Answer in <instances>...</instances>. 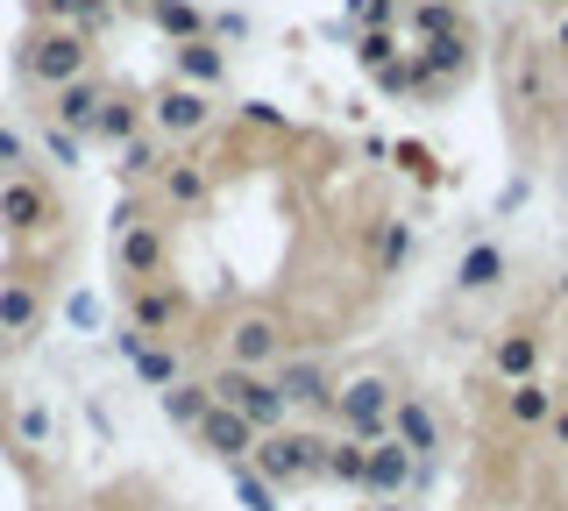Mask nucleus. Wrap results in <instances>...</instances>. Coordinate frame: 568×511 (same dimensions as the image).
I'll use <instances>...</instances> for the list:
<instances>
[{
	"instance_id": "obj_24",
	"label": "nucleus",
	"mask_w": 568,
	"mask_h": 511,
	"mask_svg": "<svg viewBox=\"0 0 568 511\" xmlns=\"http://www.w3.org/2000/svg\"><path fill=\"white\" fill-rule=\"evenodd\" d=\"M547 405H555V398H547V384H519V391H511V419H526V427H532V419H547Z\"/></svg>"
},
{
	"instance_id": "obj_10",
	"label": "nucleus",
	"mask_w": 568,
	"mask_h": 511,
	"mask_svg": "<svg viewBox=\"0 0 568 511\" xmlns=\"http://www.w3.org/2000/svg\"><path fill=\"white\" fill-rule=\"evenodd\" d=\"M497 277H505V249H497V242H476V249L462 256V277H455V285L462 292H484V285H497Z\"/></svg>"
},
{
	"instance_id": "obj_13",
	"label": "nucleus",
	"mask_w": 568,
	"mask_h": 511,
	"mask_svg": "<svg viewBox=\"0 0 568 511\" xmlns=\"http://www.w3.org/2000/svg\"><path fill=\"white\" fill-rule=\"evenodd\" d=\"M135 129H142L135 100H100V121H93V135H106V143H135Z\"/></svg>"
},
{
	"instance_id": "obj_31",
	"label": "nucleus",
	"mask_w": 568,
	"mask_h": 511,
	"mask_svg": "<svg viewBox=\"0 0 568 511\" xmlns=\"http://www.w3.org/2000/svg\"><path fill=\"white\" fill-rule=\"evenodd\" d=\"M43 143H50V156H58V164H71V156H79V135H64V129H50Z\"/></svg>"
},
{
	"instance_id": "obj_16",
	"label": "nucleus",
	"mask_w": 568,
	"mask_h": 511,
	"mask_svg": "<svg viewBox=\"0 0 568 511\" xmlns=\"http://www.w3.org/2000/svg\"><path fill=\"white\" fill-rule=\"evenodd\" d=\"M0 221H8V227H36V221H43V192H36V185H8V192H0Z\"/></svg>"
},
{
	"instance_id": "obj_4",
	"label": "nucleus",
	"mask_w": 568,
	"mask_h": 511,
	"mask_svg": "<svg viewBox=\"0 0 568 511\" xmlns=\"http://www.w3.org/2000/svg\"><path fill=\"white\" fill-rule=\"evenodd\" d=\"M221 79H227V50L213 43V37L178 43V85H200V93H213Z\"/></svg>"
},
{
	"instance_id": "obj_27",
	"label": "nucleus",
	"mask_w": 568,
	"mask_h": 511,
	"mask_svg": "<svg viewBox=\"0 0 568 511\" xmlns=\"http://www.w3.org/2000/svg\"><path fill=\"white\" fill-rule=\"evenodd\" d=\"M0 320H8V327H29V320H36V292L14 285L8 298H0Z\"/></svg>"
},
{
	"instance_id": "obj_19",
	"label": "nucleus",
	"mask_w": 568,
	"mask_h": 511,
	"mask_svg": "<svg viewBox=\"0 0 568 511\" xmlns=\"http://www.w3.org/2000/svg\"><path fill=\"white\" fill-rule=\"evenodd\" d=\"M171 320H178L171 292H135V327H171Z\"/></svg>"
},
{
	"instance_id": "obj_37",
	"label": "nucleus",
	"mask_w": 568,
	"mask_h": 511,
	"mask_svg": "<svg viewBox=\"0 0 568 511\" xmlns=\"http://www.w3.org/2000/svg\"><path fill=\"white\" fill-rule=\"evenodd\" d=\"M142 8H150V0H142Z\"/></svg>"
},
{
	"instance_id": "obj_14",
	"label": "nucleus",
	"mask_w": 568,
	"mask_h": 511,
	"mask_svg": "<svg viewBox=\"0 0 568 511\" xmlns=\"http://www.w3.org/2000/svg\"><path fill=\"white\" fill-rule=\"evenodd\" d=\"M462 64H469V37L419 43V79H434V72H462Z\"/></svg>"
},
{
	"instance_id": "obj_3",
	"label": "nucleus",
	"mask_w": 568,
	"mask_h": 511,
	"mask_svg": "<svg viewBox=\"0 0 568 511\" xmlns=\"http://www.w3.org/2000/svg\"><path fill=\"white\" fill-rule=\"evenodd\" d=\"M206 93L200 85H164V93H156V129L164 135H200L206 129Z\"/></svg>"
},
{
	"instance_id": "obj_2",
	"label": "nucleus",
	"mask_w": 568,
	"mask_h": 511,
	"mask_svg": "<svg viewBox=\"0 0 568 511\" xmlns=\"http://www.w3.org/2000/svg\"><path fill=\"white\" fill-rule=\"evenodd\" d=\"M29 79H36V85H71V79H85V43L71 37V29H58V37H36Z\"/></svg>"
},
{
	"instance_id": "obj_34",
	"label": "nucleus",
	"mask_w": 568,
	"mask_h": 511,
	"mask_svg": "<svg viewBox=\"0 0 568 511\" xmlns=\"http://www.w3.org/2000/svg\"><path fill=\"white\" fill-rule=\"evenodd\" d=\"M561 58H568V22H561Z\"/></svg>"
},
{
	"instance_id": "obj_6",
	"label": "nucleus",
	"mask_w": 568,
	"mask_h": 511,
	"mask_svg": "<svg viewBox=\"0 0 568 511\" xmlns=\"http://www.w3.org/2000/svg\"><path fill=\"white\" fill-rule=\"evenodd\" d=\"M384 405H390V398H384V384H377V377H363V384H348L342 412H348V427H355V433L377 440V433H384Z\"/></svg>"
},
{
	"instance_id": "obj_15",
	"label": "nucleus",
	"mask_w": 568,
	"mask_h": 511,
	"mask_svg": "<svg viewBox=\"0 0 568 511\" xmlns=\"http://www.w3.org/2000/svg\"><path fill=\"white\" fill-rule=\"evenodd\" d=\"M413 29H419L426 43H440V37H462V14L448 8V0H419V8H413Z\"/></svg>"
},
{
	"instance_id": "obj_30",
	"label": "nucleus",
	"mask_w": 568,
	"mask_h": 511,
	"mask_svg": "<svg viewBox=\"0 0 568 511\" xmlns=\"http://www.w3.org/2000/svg\"><path fill=\"white\" fill-rule=\"evenodd\" d=\"M129 171H135V178H142V171H164V156H156L150 143H129Z\"/></svg>"
},
{
	"instance_id": "obj_20",
	"label": "nucleus",
	"mask_w": 568,
	"mask_h": 511,
	"mask_svg": "<svg viewBox=\"0 0 568 511\" xmlns=\"http://www.w3.org/2000/svg\"><path fill=\"white\" fill-rule=\"evenodd\" d=\"M164 192H171L178 206H192V200H200V192H206V178H200V164H164Z\"/></svg>"
},
{
	"instance_id": "obj_11",
	"label": "nucleus",
	"mask_w": 568,
	"mask_h": 511,
	"mask_svg": "<svg viewBox=\"0 0 568 511\" xmlns=\"http://www.w3.org/2000/svg\"><path fill=\"white\" fill-rule=\"evenodd\" d=\"M363 483L369 490H398L405 483V440H377V454L363 462Z\"/></svg>"
},
{
	"instance_id": "obj_17",
	"label": "nucleus",
	"mask_w": 568,
	"mask_h": 511,
	"mask_svg": "<svg viewBox=\"0 0 568 511\" xmlns=\"http://www.w3.org/2000/svg\"><path fill=\"white\" fill-rule=\"evenodd\" d=\"M36 14H58V22L100 29V22H106V0H36Z\"/></svg>"
},
{
	"instance_id": "obj_22",
	"label": "nucleus",
	"mask_w": 568,
	"mask_h": 511,
	"mask_svg": "<svg viewBox=\"0 0 568 511\" xmlns=\"http://www.w3.org/2000/svg\"><path fill=\"white\" fill-rule=\"evenodd\" d=\"M355 58H363L369 72H377V64H390V58H398V37H390V29H363V43H355Z\"/></svg>"
},
{
	"instance_id": "obj_25",
	"label": "nucleus",
	"mask_w": 568,
	"mask_h": 511,
	"mask_svg": "<svg viewBox=\"0 0 568 511\" xmlns=\"http://www.w3.org/2000/svg\"><path fill=\"white\" fill-rule=\"evenodd\" d=\"M284 398H298V405H313L320 398V369L313 362H298V369H284V384H277Z\"/></svg>"
},
{
	"instance_id": "obj_28",
	"label": "nucleus",
	"mask_w": 568,
	"mask_h": 511,
	"mask_svg": "<svg viewBox=\"0 0 568 511\" xmlns=\"http://www.w3.org/2000/svg\"><path fill=\"white\" fill-rule=\"evenodd\" d=\"M405 249H413V235H405V221H384V270H398Z\"/></svg>"
},
{
	"instance_id": "obj_29",
	"label": "nucleus",
	"mask_w": 568,
	"mask_h": 511,
	"mask_svg": "<svg viewBox=\"0 0 568 511\" xmlns=\"http://www.w3.org/2000/svg\"><path fill=\"white\" fill-rule=\"evenodd\" d=\"M0 171H29V150H22V143H14V135H8V129H0Z\"/></svg>"
},
{
	"instance_id": "obj_9",
	"label": "nucleus",
	"mask_w": 568,
	"mask_h": 511,
	"mask_svg": "<svg viewBox=\"0 0 568 511\" xmlns=\"http://www.w3.org/2000/svg\"><path fill=\"white\" fill-rule=\"evenodd\" d=\"M227 348H235V362L248 369V362H271V356H277V334H271V320H235Z\"/></svg>"
},
{
	"instance_id": "obj_36",
	"label": "nucleus",
	"mask_w": 568,
	"mask_h": 511,
	"mask_svg": "<svg viewBox=\"0 0 568 511\" xmlns=\"http://www.w3.org/2000/svg\"><path fill=\"white\" fill-rule=\"evenodd\" d=\"M561 292H568V277H561Z\"/></svg>"
},
{
	"instance_id": "obj_7",
	"label": "nucleus",
	"mask_w": 568,
	"mask_h": 511,
	"mask_svg": "<svg viewBox=\"0 0 568 511\" xmlns=\"http://www.w3.org/2000/svg\"><path fill=\"white\" fill-rule=\"evenodd\" d=\"M200 440L213 454H242L248 448V419L227 412V405H206V412H200Z\"/></svg>"
},
{
	"instance_id": "obj_21",
	"label": "nucleus",
	"mask_w": 568,
	"mask_h": 511,
	"mask_svg": "<svg viewBox=\"0 0 568 511\" xmlns=\"http://www.w3.org/2000/svg\"><path fill=\"white\" fill-rule=\"evenodd\" d=\"M398 433H405V454H426V448H434V419H426L419 405H405V412H398Z\"/></svg>"
},
{
	"instance_id": "obj_1",
	"label": "nucleus",
	"mask_w": 568,
	"mask_h": 511,
	"mask_svg": "<svg viewBox=\"0 0 568 511\" xmlns=\"http://www.w3.org/2000/svg\"><path fill=\"white\" fill-rule=\"evenodd\" d=\"M213 405L242 412L248 427H277V412H284V391H277V384H263V377H248V369H227V377L213 384Z\"/></svg>"
},
{
	"instance_id": "obj_12",
	"label": "nucleus",
	"mask_w": 568,
	"mask_h": 511,
	"mask_svg": "<svg viewBox=\"0 0 568 511\" xmlns=\"http://www.w3.org/2000/svg\"><path fill=\"white\" fill-rule=\"evenodd\" d=\"M156 263H164V242L150 235V227H129L121 235V270H135V277H150Z\"/></svg>"
},
{
	"instance_id": "obj_8",
	"label": "nucleus",
	"mask_w": 568,
	"mask_h": 511,
	"mask_svg": "<svg viewBox=\"0 0 568 511\" xmlns=\"http://www.w3.org/2000/svg\"><path fill=\"white\" fill-rule=\"evenodd\" d=\"M150 22L164 29V37L178 43H192V37H206V14L192 8V0H150Z\"/></svg>"
},
{
	"instance_id": "obj_26",
	"label": "nucleus",
	"mask_w": 568,
	"mask_h": 511,
	"mask_svg": "<svg viewBox=\"0 0 568 511\" xmlns=\"http://www.w3.org/2000/svg\"><path fill=\"white\" fill-rule=\"evenodd\" d=\"M348 14L363 29H390V14H398V0H348Z\"/></svg>"
},
{
	"instance_id": "obj_5",
	"label": "nucleus",
	"mask_w": 568,
	"mask_h": 511,
	"mask_svg": "<svg viewBox=\"0 0 568 511\" xmlns=\"http://www.w3.org/2000/svg\"><path fill=\"white\" fill-rule=\"evenodd\" d=\"M58 121H64V135H93V121H100V85H93V79L58 85Z\"/></svg>"
},
{
	"instance_id": "obj_33",
	"label": "nucleus",
	"mask_w": 568,
	"mask_h": 511,
	"mask_svg": "<svg viewBox=\"0 0 568 511\" xmlns=\"http://www.w3.org/2000/svg\"><path fill=\"white\" fill-rule=\"evenodd\" d=\"M555 440H561V448H568V412H561V419H555Z\"/></svg>"
},
{
	"instance_id": "obj_18",
	"label": "nucleus",
	"mask_w": 568,
	"mask_h": 511,
	"mask_svg": "<svg viewBox=\"0 0 568 511\" xmlns=\"http://www.w3.org/2000/svg\"><path fill=\"white\" fill-rule=\"evenodd\" d=\"M164 405H171L178 427H200V412H206L213 398H206V384H171V398H164Z\"/></svg>"
},
{
	"instance_id": "obj_35",
	"label": "nucleus",
	"mask_w": 568,
	"mask_h": 511,
	"mask_svg": "<svg viewBox=\"0 0 568 511\" xmlns=\"http://www.w3.org/2000/svg\"><path fill=\"white\" fill-rule=\"evenodd\" d=\"M540 8H561V0H540Z\"/></svg>"
},
{
	"instance_id": "obj_32",
	"label": "nucleus",
	"mask_w": 568,
	"mask_h": 511,
	"mask_svg": "<svg viewBox=\"0 0 568 511\" xmlns=\"http://www.w3.org/2000/svg\"><path fill=\"white\" fill-rule=\"evenodd\" d=\"M71 327H100V306H93V298H85V292L71 298Z\"/></svg>"
},
{
	"instance_id": "obj_23",
	"label": "nucleus",
	"mask_w": 568,
	"mask_h": 511,
	"mask_svg": "<svg viewBox=\"0 0 568 511\" xmlns=\"http://www.w3.org/2000/svg\"><path fill=\"white\" fill-rule=\"evenodd\" d=\"M497 369H505V377H519V384H526V369H532V334H511V341L497 348Z\"/></svg>"
}]
</instances>
